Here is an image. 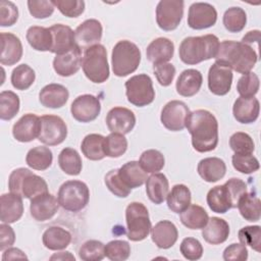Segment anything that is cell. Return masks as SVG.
Masks as SVG:
<instances>
[{
	"mask_svg": "<svg viewBox=\"0 0 261 261\" xmlns=\"http://www.w3.org/2000/svg\"><path fill=\"white\" fill-rule=\"evenodd\" d=\"M206 201L209 208L215 213L224 214L229 209L233 208L231 198L224 185L216 186L209 190Z\"/></svg>",
	"mask_w": 261,
	"mask_h": 261,
	"instance_id": "cell-33",
	"label": "cell"
},
{
	"mask_svg": "<svg viewBox=\"0 0 261 261\" xmlns=\"http://www.w3.org/2000/svg\"><path fill=\"white\" fill-rule=\"evenodd\" d=\"M224 186L226 187L229 196L231 198L232 204H233V208H237L238 202L239 200L242 198L243 195H245L247 193V185L244 180H242L241 178H237V177H232L230 179H228Z\"/></svg>",
	"mask_w": 261,
	"mask_h": 261,
	"instance_id": "cell-59",
	"label": "cell"
},
{
	"mask_svg": "<svg viewBox=\"0 0 261 261\" xmlns=\"http://www.w3.org/2000/svg\"><path fill=\"white\" fill-rule=\"evenodd\" d=\"M22 45L18 37L11 33H1V56L2 65H14L22 57Z\"/></svg>",
	"mask_w": 261,
	"mask_h": 261,
	"instance_id": "cell-21",
	"label": "cell"
},
{
	"mask_svg": "<svg viewBox=\"0 0 261 261\" xmlns=\"http://www.w3.org/2000/svg\"><path fill=\"white\" fill-rule=\"evenodd\" d=\"M101 111L100 100L90 94L76 97L70 106L72 117L80 122H91L95 120Z\"/></svg>",
	"mask_w": 261,
	"mask_h": 261,
	"instance_id": "cell-14",
	"label": "cell"
},
{
	"mask_svg": "<svg viewBox=\"0 0 261 261\" xmlns=\"http://www.w3.org/2000/svg\"><path fill=\"white\" fill-rule=\"evenodd\" d=\"M217 20V11L213 5L206 2L193 3L189 8L188 25L193 30L211 28Z\"/></svg>",
	"mask_w": 261,
	"mask_h": 261,
	"instance_id": "cell-15",
	"label": "cell"
},
{
	"mask_svg": "<svg viewBox=\"0 0 261 261\" xmlns=\"http://www.w3.org/2000/svg\"><path fill=\"white\" fill-rule=\"evenodd\" d=\"M229 147L237 154H252L255 150L253 139L246 133L237 132L229 138Z\"/></svg>",
	"mask_w": 261,
	"mask_h": 261,
	"instance_id": "cell-52",
	"label": "cell"
},
{
	"mask_svg": "<svg viewBox=\"0 0 261 261\" xmlns=\"http://www.w3.org/2000/svg\"><path fill=\"white\" fill-rule=\"evenodd\" d=\"M139 163L147 173H156L164 167L165 159L160 151L149 149L141 154Z\"/></svg>",
	"mask_w": 261,
	"mask_h": 261,
	"instance_id": "cell-45",
	"label": "cell"
},
{
	"mask_svg": "<svg viewBox=\"0 0 261 261\" xmlns=\"http://www.w3.org/2000/svg\"><path fill=\"white\" fill-rule=\"evenodd\" d=\"M219 40L213 34L185 38L178 49L180 60L189 65L215 58L219 49Z\"/></svg>",
	"mask_w": 261,
	"mask_h": 261,
	"instance_id": "cell-3",
	"label": "cell"
},
{
	"mask_svg": "<svg viewBox=\"0 0 261 261\" xmlns=\"http://www.w3.org/2000/svg\"><path fill=\"white\" fill-rule=\"evenodd\" d=\"M105 185L107 187V189L116 197L118 198H125L127 197L132 190L129 188H127L121 180V178L119 177L118 174V168L112 169L110 171H108L105 175L104 178Z\"/></svg>",
	"mask_w": 261,
	"mask_h": 261,
	"instance_id": "cell-53",
	"label": "cell"
},
{
	"mask_svg": "<svg viewBox=\"0 0 261 261\" xmlns=\"http://www.w3.org/2000/svg\"><path fill=\"white\" fill-rule=\"evenodd\" d=\"M36 73L34 69L29 66L28 64H20L17 65L11 73V84L13 88L19 91L28 90L35 82Z\"/></svg>",
	"mask_w": 261,
	"mask_h": 261,
	"instance_id": "cell-42",
	"label": "cell"
},
{
	"mask_svg": "<svg viewBox=\"0 0 261 261\" xmlns=\"http://www.w3.org/2000/svg\"><path fill=\"white\" fill-rule=\"evenodd\" d=\"M233 168L245 174H250L257 171L260 168L258 159L252 154H237L234 153L231 157Z\"/></svg>",
	"mask_w": 261,
	"mask_h": 261,
	"instance_id": "cell-51",
	"label": "cell"
},
{
	"mask_svg": "<svg viewBox=\"0 0 261 261\" xmlns=\"http://www.w3.org/2000/svg\"><path fill=\"white\" fill-rule=\"evenodd\" d=\"M41 129L38 140L47 146L61 144L67 137V126L64 120L57 115H43L40 117Z\"/></svg>",
	"mask_w": 261,
	"mask_h": 261,
	"instance_id": "cell-11",
	"label": "cell"
},
{
	"mask_svg": "<svg viewBox=\"0 0 261 261\" xmlns=\"http://www.w3.org/2000/svg\"><path fill=\"white\" fill-rule=\"evenodd\" d=\"M232 84V69L221 61H215L208 72V88L217 96L226 95Z\"/></svg>",
	"mask_w": 261,
	"mask_h": 261,
	"instance_id": "cell-13",
	"label": "cell"
},
{
	"mask_svg": "<svg viewBox=\"0 0 261 261\" xmlns=\"http://www.w3.org/2000/svg\"><path fill=\"white\" fill-rule=\"evenodd\" d=\"M260 81L256 73L248 72L243 74L237 84V91L241 97H254L259 90Z\"/></svg>",
	"mask_w": 261,
	"mask_h": 261,
	"instance_id": "cell-48",
	"label": "cell"
},
{
	"mask_svg": "<svg viewBox=\"0 0 261 261\" xmlns=\"http://www.w3.org/2000/svg\"><path fill=\"white\" fill-rule=\"evenodd\" d=\"M58 207V200L53 195L45 193L31 199L30 212L35 220L46 221L55 215Z\"/></svg>",
	"mask_w": 261,
	"mask_h": 261,
	"instance_id": "cell-20",
	"label": "cell"
},
{
	"mask_svg": "<svg viewBox=\"0 0 261 261\" xmlns=\"http://www.w3.org/2000/svg\"><path fill=\"white\" fill-rule=\"evenodd\" d=\"M74 259H75L74 256H72L70 252H60L50 257V260H73L74 261Z\"/></svg>",
	"mask_w": 261,
	"mask_h": 261,
	"instance_id": "cell-64",
	"label": "cell"
},
{
	"mask_svg": "<svg viewBox=\"0 0 261 261\" xmlns=\"http://www.w3.org/2000/svg\"><path fill=\"white\" fill-rule=\"evenodd\" d=\"M42 241L43 245L49 250H63L70 244L71 234L68 230L62 227L51 226L44 231Z\"/></svg>",
	"mask_w": 261,
	"mask_h": 261,
	"instance_id": "cell-34",
	"label": "cell"
},
{
	"mask_svg": "<svg viewBox=\"0 0 261 261\" xmlns=\"http://www.w3.org/2000/svg\"><path fill=\"white\" fill-rule=\"evenodd\" d=\"M105 137L99 134L87 135L81 145V149L86 158L97 161L102 160L106 155L104 151Z\"/></svg>",
	"mask_w": 261,
	"mask_h": 261,
	"instance_id": "cell-39",
	"label": "cell"
},
{
	"mask_svg": "<svg viewBox=\"0 0 261 261\" xmlns=\"http://www.w3.org/2000/svg\"><path fill=\"white\" fill-rule=\"evenodd\" d=\"M20 101L12 91H2L0 94V118L2 120L12 119L19 111Z\"/></svg>",
	"mask_w": 261,
	"mask_h": 261,
	"instance_id": "cell-43",
	"label": "cell"
},
{
	"mask_svg": "<svg viewBox=\"0 0 261 261\" xmlns=\"http://www.w3.org/2000/svg\"><path fill=\"white\" fill-rule=\"evenodd\" d=\"M169 190L168 179L163 173H153L146 180V193L151 202L159 205L164 202Z\"/></svg>",
	"mask_w": 261,
	"mask_h": 261,
	"instance_id": "cell-31",
	"label": "cell"
},
{
	"mask_svg": "<svg viewBox=\"0 0 261 261\" xmlns=\"http://www.w3.org/2000/svg\"><path fill=\"white\" fill-rule=\"evenodd\" d=\"M15 259H28L27 255L17 248H8L2 255V260H15Z\"/></svg>",
	"mask_w": 261,
	"mask_h": 261,
	"instance_id": "cell-62",
	"label": "cell"
},
{
	"mask_svg": "<svg viewBox=\"0 0 261 261\" xmlns=\"http://www.w3.org/2000/svg\"><path fill=\"white\" fill-rule=\"evenodd\" d=\"M82 49L76 45L71 50L57 54L53 59V68L60 76H70L82 66Z\"/></svg>",
	"mask_w": 261,
	"mask_h": 261,
	"instance_id": "cell-18",
	"label": "cell"
},
{
	"mask_svg": "<svg viewBox=\"0 0 261 261\" xmlns=\"http://www.w3.org/2000/svg\"><path fill=\"white\" fill-rule=\"evenodd\" d=\"M25 37L33 49L42 52L51 51L53 40L49 28L33 25L28 29Z\"/></svg>",
	"mask_w": 261,
	"mask_h": 261,
	"instance_id": "cell-36",
	"label": "cell"
},
{
	"mask_svg": "<svg viewBox=\"0 0 261 261\" xmlns=\"http://www.w3.org/2000/svg\"><path fill=\"white\" fill-rule=\"evenodd\" d=\"M141 62L139 47L127 40L117 42L111 54L112 70L116 76L123 77L137 70Z\"/></svg>",
	"mask_w": 261,
	"mask_h": 261,
	"instance_id": "cell-5",
	"label": "cell"
},
{
	"mask_svg": "<svg viewBox=\"0 0 261 261\" xmlns=\"http://www.w3.org/2000/svg\"><path fill=\"white\" fill-rule=\"evenodd\" d=\"M130 255V246L126 241L114 240L105 246V256L111 261H124Z\"/></svg>",
	"mask_w": 261,
	"mask_h": 261,
	"instance_id": "cell-50",
	"label": "cell"
},
{
	"mask_svg": "<svg viewBox=\"0 0 261 261\" xmlns=\"http://www.w3.org/2000/svg\"><path fill=\"white\" fill-rule=\"evenodd\" d=\"M222 21L229 33H239L247 23V14L241 7H230L224 12Z\"/></svg>",
	"mask_w": 261,
	"mask_h": 261,
	"instance_id": "cell-44",
	"label": "cell"
},
{
	"mask_svg": "<svg viewBox=\"0 0 261 261\" xmlns=\"http://www.w3.org/2000/svg\"><path fill=\"white\" fill-rule=\"evenodd\" d=\"M190 112L191 111L185 102L172 100L162 108L160 120L168 130L179 132L186 127V120Z\"/></svg>",
	"mask_w": 261,
	"mask_h": 261,
	"instance_id": "cell-12",
	"label": "cell"
},
{
	"mask_svg": "<svg viewBox=\"0 0 261 261\" xmlns=\"http://www.w3.org/2000/svg\"><path fill=\"white\" fill-rule=\"evenodd\" d=\"M51 34H52V53L62 54L69 50H71L75 44L74 39V32L69 28L68 25L62 24V23H56L49 28Z\"/></svg>",
	"mask_w": 261,
	"mask_h": 261,
	"instance_id": "cell-22",
	"label": "cell"
},
{
	"mask_svg": "<svg viewBox=\"0 0 261 261\" xmlns=\"http://www.w3.org/2000/svg\"><path fill=\"white\" fill-rule=\"evenodd\" d=\"M202 229L203 239L211 245L222 244L229 236L228 223L219 217L209 218L207 224Z\"/></svg>",
	"mask_w": 261,
	"mask_h": 261,
	"instance_id": "cell-29",
	"label": "cell"
},
{
	"mask_svg": "<svg viewBox=\"0 0 261 261\" xmlns=\"http://www.w3.org/2000/svg\"><path fill=\"white\" fill-rule=\"evenodd\" d=\"M8 188L10 193L30 200L39 195L48 193L46 180L24 167L16 168L10 173Z\"/></svg>",
	"mask_w": 261,
	"mask_h": 261,
	"instance_id": "cell-4",
	"label": "cell"
},
{
	"mask_svg": "<svg viewBox=\"0 0 261 261\" xmlns=\"http://www.w3.org/2000/svg\"><path fill=\"white\" fill-rule=\"evenodd\" d=\"M58 164L63 172L68 175H79L82 171L83 162L80 154L72 148H64L58 156Z\"/></svg>",
	"mask_w": 261,
	"mask_h": 261,
	"instance_id": "cell-41",
	"label": "cell"
},
{
	"mask_svg": "<svg viewBox=\"0 0 261 261\" xmlns=\"http://www.w3.org/2000/svg\"><path fill=\"white\" fill-rule=\"evenodd\" d=\"M186 127L192 136V145L197 152L212 151L218 144V122L208 110L198 109L190 114L186 120Z\"/></svg>",
	"mask_w": 261,
	"mask_h": 261,
	"instance_id": "cell-1",
	"label": "cell"
},
{
	"mask_svg": "<svg viewBox=\"0 0 261 261\" xmlns=\"http://www.w3.org/2000/svg\"><path fill=\"white\" fill-rule=\"evenodd\" d=\"M173 53L174 45L172 41L163 37L153 40L146 49L147 59L153 65L168 62L173 57Z\"/></svg>",
	"mask_w": 261,
	"mask_h": 261,
	"instance_id": "cell-25",
	"label": "cell"
},
{
	"mask_svg": "<svg viewBox=\"0 0 261 261\" xmlns=\"http://www.w3.org/2000/svg\"><path fill=\"white\" fill-rule=\"evenodd\" d=\"M216 60L227 64L234 71L245 74L250 72L258 60V54L242 42L225 40L219 44Z\"/></svg>",
	"mask_w": 261,
	"mask_h": 261,
	"instance_id": "cell-2",
	"label": "cell"
},
{
	"mask_svg": "<svg viewBox=\"0 0 261 261\" xmlns=\"http://www.w3.org/2000/svg\"><path fill=\"white\" fill-rule=\"evenodd\" d=\"M259 41H260V31L255 30V31H250L248 32L242 39V43H245L247 45H251L252 43L256 42L257 45L259 46Z\"/></svg>",
	"mask_w": 261,
	"mask_h": 261,
	"instance_id": "cell-63",
	"label": "cell"
},
{
	"mask_svg": "<svg viewBox=\"0 0 261 261\" xmlns=\"http://www.w3.org/2000/svg\"><path fill=\"white\" fill-rule=\"evenodd\" d=\"M180 222L190 229L203 228L208 220L209 216L205 209L197 204H190L179 215Z\"/></svg>",
	"mask_w": 261,
	"mask_h": 261,
	"instance_id": "cell-35",
	"label": "cell"
},
{
	"mask_svg": "<svg viewBox=\"0 0 261 261\" xmlns=\"http://www.w3.org/2000/svg\"><path fill=\"white\" fill-rule=\"evenodd\" d=\"M69 97L68 90L60 84H49L39 93L40 103L47 107L57 109L65 105Z\"/></svg>",
	"mask_w": 261,
	"mask_h": 261,
	"instance_id": "cell-26",
	"label": "cell"
},
{
	"mask_svg": "<svg viewBox=\"0 0 261 261\" xmlns=\"http://www.w3.org/2000/svg\"><path fill=\"white\" fill-rule=\"evenodd\" d=\"M28 8L31 15H33L35 18L43 19L50 17L53 14L55 6L52 1L48 0H29Z\"/></svg>",
	"mask_w": 261,
	"mask_h": 261,
	"instance_id": "cell-55",
	"label": "cell"
},
{
	"mask_svg": "<svg viewBox=\"0 0 261 261\" xmlns=\"http://www.w3.org/2000/svg\"><path fill=\"white\" fill-rule=\"evenodd\" d=\"M106 124L111 133L125 135L130 133L135 127L136 115L128 108L114 107L107 113Z\"/></svg>",
	"mask_w": 261,
	"mask_h": 261,
	"instance_id": "cell-17",
	"label": "cell"
},
{
	"mask_svg": "<svg viewBox=\"0 0 261 261\" xmlns=\"http://www.w3.org/2000/svg\"><path fill=\"white\" fill-rule=\"evenodd\" d=\"M248 259V250L243 244H231L223 251V260L225 261H246Z\"/></svg>",
	"mask_w": 261,
	"mask_h": 261,
	"instance_id": "cell-60",
	"label": "cell"
},
{
	"mask_svg": "<svg viewBox=\"0 0 261 261\" xmlns=\"http://www.w3.org/2000/svg\"><path fill=\"white\" fill-rule=\"evenodd\" d=\"M153 70L158 83L161 86L168 87L169 85H171L175 75V67L171 63L166 62L153 65Z\"/></svg>",
	"mask_w": 261,
	"mask_h": 261,
	"instance_id": "cell-58",
	"label": "cell"
},
{
	"mask_svg": "<svg viewBox=\"0 0 261 261\" xmlns=\"http://www.w3.org/2000/svg\"><path fill=\"white\" fill-rule=\"evenodd\" d=\"M125 95L127 101L137 106L144 107L155 99L153 82L148 74L141 73L132 76L125 82Z\"/></svg>",
	"mask_w": 261,
	"mask_h": 261,
	"instance_id": "cell-9",
	"label": "cell"
},
{
	"mask_svg": "<svg viewBox=\"0 0 261 261\" xmlns=\"http://www.w3.org/2000/svg\"><path fill=\"white\" fill-rule=\"evenodd\" d=\"M18 18L17 6L7 0H2L0 2V25L1 27H11Z\"/></svg>",
	"mask_w": 261,
	"mask_h": 261,
	"instance_id": "cell-57",
	"label": "cell"
},
{
	"mask_svg": "<svg viewBox=\"0 0 261 261\" xmlns=\"http://www.w3.org/2000/svg\"><path fill=\"white\" fill-rule=\"evenodd\" d=\"M23 214L22 197L13 193L1 196V221L13 223L21 218Z\"/></svg>",
	"mask_w": 261,
	"mask_h": 261,
	"instance_id": "cell-27",
	"label": "cell"
},
{
	"mask_svg": "<svg viewBox=\"0 0 261 261\" xmlns=\"http://www.w3.org/2000/svg\"><path fill=\"white\" fill-rule=\"evenodd\" d=\"M118 174L122 182L132 189H136L144 185L147 180V172L141 167L139 161H129L118 168Z\"/></svg>",
	"mask_w": 261,
	"mask_h": 261,
	"instance_id": "cell-32",
	"label": "cell"
},
{
	"mask_svg": "<svg viewBox=\"0 0 261 261\" xmlns=\"http://www.w3.org/2000/svg\"><path fill=\"white\" fill-rule=\"evenodd\" d=\"M260 111V103L255 97H239L232 107V114L241 123H253L257 120Z\"/></svg>",
	"mask_w": 261,
	"mask_h": 261,
	"instance_id": "cell-23",
	"label": "cell"
},
{
	"mask_svg": "<svg viewBox=\"0 0 261 261\" xmlns=\"http://www.w3.org/2000/svg\"><path fill=\"white\" fill-rule=\"evenodd\" d=\"M178 231L175 224L169 220H161L151 228V239L160 249H169L177 241Z\"/></svg>",
	"mask_w": 261,
	"mask_h": 261,
	"instance_id": "cell-24",
	"label": "cell"
},
{
	"mask_svg": "<svg viewBox=\"0 0 261 261\" xmlns=\"http://www.w3.org/2000/svg\"><path fill=\"white\" fill-rule=\"evenodd\" d=\"M40 129V117L33 113H27L13 124L12 135L16 141L21 143H29L39 137Z\"/></svg>",
	"mask_w": 261,
	"mask_h": 261,
	"instance_id": "cell-19",
	"label": "cell"
},
{
	"mask_svg": "<svg viewBox=\"0 0 261 261\" xmlns=\"http://www.w3.org/2000/svg\"><path fill=\"white\" fill-rule=\"evenodd\" d=\"M242 217L247 221H258L261 216L260 199L252 193H246L239 200L237 205Z\"/></svg>",
	"mask_w": 261,
	"mask_h": 261,
	"instance_id": "cell-38",
	"label": "cell"
},
{
	"mask_svg": "<svg viewBox=\"0 0 261 261\" xmlns=\"http://www.w3.org/2000/svg\"><path fill=\"white\" fill-rule=\"evenodd\" d=\"M203 83L202 73L193 68L184 70L176 81V92L184 97H192L201 89Z\"/></svg>",
	"mask_w": 261,
	"mask_h": 261,
	"instance_id": "cell-28",
	"label": "cell"
},
{
	"mask_svg": "<svg viewBox=\"0 0 261 261\" xmlns=\"http://www.w3.org/2000/svg\"><path fill=\"white\" fill-rule=\"evenodd\" d=\"M191 191L182 184L175 185L167 194L166 201L168 208L174 213H181L191 204Z\"/></svg>",
	"mask_w": 261,
	"mask_h": 261,
	"instance_id": "cell-37",
	"label": "cell"
},
{
	"mask_svg": "<svg viewBox=\"0 0 261 261\" xmlns=\"http://www.w3.org/2000/svg\"><path fill=\"white\" fill-rule=\"evenodd\" d=\"M90 191L82 180H67L61 185L58 191L57 200L59 205L70 212H79L89 203Z\"/></svg>",
	"mask_w": 261,
	"mask_h": 261,
	"instance_id": "cell-8",
	"label": "cell"
},
{
	"mask_svg": "<svg viewBox=\"0 0 261 261\" xmlns=\"http://www.w3.org/2000/svg\"><path fill=\"white\" fill-rule=\"evenodd\" d=\"M52 2L67 17H77L85 10V2L83 0H53Z\"/></svg>",
	"mask_w": 261,
	"mask_h": 261,
	"instance_id": "cell-54",
	"label": "cell"
},
{
	"mask_svg": "<svg viewBox=\"0 0 261 261\" xmlns=\"http://www.w3.org/2000/svg\"><path fill=\"white\" fill-rule=\"evenodd\" d=\"M181 255L191 261L199 260L203 255L202 244L195 238H186L179 247Z\"/></svg>",
	"mask_w": 261,
	"mask_h": 261,
	"instance_id": "cell-56",
	"label": "cell"
},
{
	"mask_svg": "<svg viewBox=\"0 0 261 261\" xmlns=\"http://www.w3.org/2000/svg\"><path fill=\"white\" fill-rule=\"evenodd\" d=\"M197 171L205 181L215 182L225 175L226 165L218 157H207L198 163Z\"/></svg>",
	"mask_w": 261,
	"mask_h": 261,
	"instance_id": "cell-30",
	"label": "cell"
},
{
	"mask_svg": "<svg viewBox=\"0 0 261 261\" xmlns=\"http://www.w3.org/2000/svg\"><path fill=\"white\" fill-rule=\"evenodd\" d=\"M239 240L241 244L250 246L256 252L261 251V227L260 225H249L239 230Z\"/></svg>",
	"mask_w": 261,
	"mask_h": 261,
	"instance_id": "cell-49",
	"label": "cell"
},
{
	"mask_svg": "<svg viewBox=\"0 0 261 261\" xmlns=\"http://www.w3.org/2000/svg\"><path fill=\"white\" fill-rule=\"evenodd\" d=\"M15 233L9 223H2L0 225V251L8 249L14 244Z\"/></svg>",
	"mask_w": 261,
	"mask_h": 261,
	"instance_id": "cell-61",
	"label": "cell"
},
{
	"mask_svg": "<svg viewBox=\"0 0 261 261\" xmlns=\"http://www.w3.org/2000/svg\"><path fill=\"white\" fill-rule=\"evenodd\" d=\"M82 67L85 75L91 82L96 84L106 82L109 77V65L105 47L97 44L86 49Z\"/></svg>",
	"mask_w": 261,
	"mask_h": 261,
	"instance_id": "cell-6",
	"label": "cell"
},
{
	"mask_svg": "<svg viewBox=\"0 0 261 261\" xmlns=\"http://www.w3.org/2000/svg\"><path fill=\"white\" fill-rule=\"evenodd\" d=\"M79 257L84 261H101L105 257V246L100 241L89 240L81 246Z\"/></svg>",
	"mask_w": 261,
	"mask_h": 261,
	"instance_id": "cell-47",
	"label": "cell"
},
{
	"mask_svg": "<svg viewBox=\"0 0 261 261\" xmlns=\"http://www.w3.org/2000/svg\"><path fill=\"white\" fill-rule=\"evenodd\" d=\"M127 238L133 242L145 240L151 231L152 224L147 207L140 202H132L125 209Z\"/></svg>",
	"mask_w": 261,
	"mask_h": 261,
	"instance_id": "cell-7",
	"label": "cell"
},
{
	"mask_svg": "<svg viewBox=\"0 0 261 261\" xmlns=\"http://www.w3.org/2000/svg\"><path fill=\"white\" fill-rule=\"evenodd\" d=\"M53 161L52 151L48 147L37 146L32 148L25 157L27 164L35 170L48 169Z\"/></svg>",
	"mask_w": 261,
	"mask_h": 261,
	"instance_id": "cell-40",
	"label": "cell"
},
{
	"mask_svg": "<svg viewBox=\"0 0 261 261\" xmlns=\"http://www.w3.org/2000/svg\"><path fill=\"white\" fill-rule=\"evenodd\" d=\"M127 149L126 138L118 133H111L105 137L104 151L105 155L110 158H118L125 153Z\"/></svg>",
	"mask_w": 261,
	"mask_h": 261,
	"instance_id": "cell-46",
	"label": "cell"
},
{
	"mask_svg": "<svg viewBox=\"0 0 261 261\" xmlns=\"http://www.w3.org/2000/svg\"><path fill=\"white\" fill-rule=\"evenodd\" d=\"M184 1L161 0L156 7V21L158 27L166 32L175 30L184 15Z\"/></svg>",
	"mask_w": 261,
	"mask_h": 261,
	"instance_id": "cell-10",
	"label": "cell"
},
{
	"mask_svg": "<svg viewBox=\"0 0 261 261\" xmlns=\"http://www.w3.org/2000/svg\"><path fill=\"white\" fill-rule=\"evenodd\" d=\"M103 34V28L99 20L90 18L83 21L74 31L75 44L81 49H88L99 44Z\"/></svg>",
	"mask_w": 261,
	"mask_h": 261,
	"instance_id": "cell-16",
	"label": "cell"
}]
</instances>
